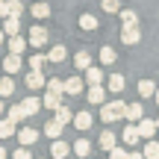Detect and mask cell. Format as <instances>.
I'll return each instance as SVG.
<instances>
[{"label": "cell", "mask_w": 159, "mask_h": 159, "mask_svg": "<svg viewBox=\"0 0 159 159\" xmlns=\"http://www.w3.org/2000/svg\"><path fill=\"white\" fill-rule=\"evenodd\" d=\"M100 148L106 150V153H109L112 148H118V142H115V133H112V130H103V133H100Z\"/></svg>", "instance_id": "cell-17"}, {"label": "cell", "mask_w": 159, "mask_h": 159, "mask_svg": "<svg viewBox=\"0 0 159 159\" xmlns=\"http://www.w3.org/2000/svg\"><path fill=\"white\" fill-rule=\"evenodd\" d=\"M71 153H77L80 159L91 156V142H89V139H77V142L71 144Z\"/></svg>", "instance_id": "cell-9"}, {"label": "cell", "mask_w": 159, "mask_h": 159, "mask_svg": "<svg viewBox=\"0 0 159 159\" xmlns=\"http://www.w3.org/2000/svg\"><path fill=\"white\" fill-rule=\"evenodd\" d=\"M153 91H156L153 80H142L139 83V97H153Z\"/></svg>", "instance_id": "cell-26"}, {"label": "cell", "mask_w": 159, "mask_h": 159, "mask_svg": "<svg viewBox=\"0 0 159 159\" xmlns=\"http://www.w3.org/2000/svg\"><path fill=\"white\" fill-rule=\"evenodd\" d=\"M15 130H18V127L12 124L9 118H6V121H0V139H9V136H15Z\"/></svg>", "instance_id": "cell-33"}, {"label": "cell", "mask_w": 159, "mask_h": 159, "mask_svg": "<svg viewBox=\"0 0 159 159\" xmlns=\"http://www.w3.org/2000/svg\"><path fill=\"white\" fill-rule=\"evenodd\" d=\"M30 15L39 18V21H41V18H50V6H47V3H33V6H30Z\"/></svg>", "instance_id": "cell-22"}, {"label": "cell", "mask_w": 159, "mask_h": 159, "mask_svg": "<svg viewBox=\"0 0 159 159\" xmlns=\"http://www.w3.org/2000/svg\"><path fill=\"white\" fill-rule=\"evenodd\" d=\"M142 156H144V159H156V156H159V142H156V139H150V142L144 144Z\"/></svg>", "instance_id": "cell-25"}, {"label": "cell", "mask_w": 159, "mask_h": 159, "mask_svg": "<svg viewBox=\"0 0 159 159\" xmlns=\"http://www.w3.org/2000/svg\"><path fill=\"white\" fill-rule=\"evenodd\" d=\"M115 59H118V56H115V50H112L109 44H103V47H100V62H103V65H115Z\"/></svg>", "instance_id": "cell-30"}, {"label": "cell", "mask_w": 159, "mask_h": 159, "mask_svg": "<svg viewBox=\"0 0 159 159\" xmlns=\"http://www.w3.org/2000/svg\"><path fill=\"white\" fill-rule=\"evenodd\" d=\"M139 39H142L139 24H133V27H124V30H121V41H124V44H139Z\"/></svg>", "instance_id": "cell-6"}, {"label": "cell", "mask_w": 159, "mask_h": 159, "mask_svg": "<svg viewBox=\"0 0 159 159\" xmlns=\"http://www.w3.org/2000/svg\"><path fill=\"white\" fill-rule=\"evenodd\" d=\"M103 12H109V15H118V12H121V3H118V0H103Z\"/></svg>", "instance_id": "cell-36"}, {"label": "cell", "mask_w": 159, "mask_h": 159, "mask_svg": "<svg viewBox=\"0 0 159 159\" xmlns=\"http://www.w3.org/2000/svg\"><path fill=\"white\" fill-rule=\"evenodd\" d=\"M3 71H6V74H18V71H21V56H15V53H9V56H6L3 59Z\"/></svg>", "instance_id": "cell-12"}, {"label": "cell", "mask_w": 159, "mask_h": 159, "mask_svg": "<svg viewBox=\"0 0 159 159\" xmlns=\"http://www.w3.org/2000/svg\"><path fill=\"white\" fill-rule=\"evenodd\" d=\"M6 6H9V18H21V12H24L21 0H6Z\"/></svg>", "instance_id": "cell-35"}, {"label": "cell", "mask_w": 159, "mask_h": 159, "mask_svg": "<svg viewBox=\"0 0 159 159\" xmlns=\"http://www.w3.org/2000/svg\"><path fill=\"white\" fill-rule=\"evenodd\" d=\"M44 89H47V91H53V94H65V91H62V80H47Z\"/></svg>", "instance_id": "cell-38"}, {"label": "cell", "mask_w": 159, "mask_h": 159, "mask_svg": "<svg viewBox=\"0 0 159 159\" xmlns=\"http://www.w3.org/2000/svg\"><path fill=\"white\" fill-rule=\"evenodd\" d=\"M24 83H27V89L30 91H39V89H44V74H41V71H30L27 77H24Z\"/></svg>", "instance_id": "cell-4"}, {"label": "cell", "mask_w": 159, "mask_h": 159, "mask_svg": "<svg viewBox=\"0 0 159 159\" xmlns=\"http://www.w3.org/2000/svg\"><path fill=\"white\" fill-rule=\"evenodd\" d=\"M156 159H159V156H156Z\"/></svg>", "instance_id": "cell-48"}, {"label": "cell", "mask_w": 159, "mask_h": 159, "mask_svg": "<svg viewBox=\"0 0 159 159\" xmlns=\"http://www.w3.org/2000/svg\"><path fill=\"white\" fill-rule=\"evenodd\" d=\"M44 62H47L44 53H35V56L30 59V71H41V68H44Z\"/></svg>", "instance_id": "cell-34"}, {"label": "cell", "mask_w": 159, "mask_h": 159, "mask_svg": "<svg viewBox=\"0 0 159 159\" xmlns=\"http://www.w3.org/2000/svg\"><path fill=\"white\" fill-rule=\"evenodd\" d=\"M118 15H121V21H124V27L139 24V15H136V12H130V9H127V12H118Z\"/></svg>", "instance_id": "cell-37"}, {"label": "cell", "mask_w": 159, "mask_h": 159, "mask_svg": "<svg viewBox=\"0 0 159 159\" xmlns=\"http://www.w3.org/2000/svg\"><path fill=\"white\" fill-rule=\"evenodd\" d=\"M0 18H9V6H6V0H0Z\"/></svg>", "instance_id": "cell-41"}, {"label": "cell", "mask_w": 159, "mask_h": 159, "mask_svg": "<svg viewBox=\"0 0 159 159\" xmlns=\"http://www.w3.org/2000/svg\"><path fill=\"white\" fill-rule=\"evenodd\" d=\"M74 65H77L80 71H85V68H91V56H89V53H85V50H80L77 56H74Z\"/></svg>", "instance_id": "cell-31"}, {"label": "cell", "mask_w": 159, "mask_h": 159, "mask_svg": "<svg viewBox=\"0 0 159 159\" xmlns=\"http://www.w3.org/2000/svg\"><path fill=\"white\" fill-rule=\"evenodd\" d=\"M44 136L56 142V139L62 136V124H56V121H47V124H44Z\"/></svg>", "instance_id": "cell-23"}, {"label": "cell", "mask_w": 159, "mask_h": 159, "mask_svg": "<svg viewBox=\"0 0 159 159\" xmlns=\"http://www.w3.org/2000/svg\"><path fill=\"white\" fill-rule=\"evenodd\" d=\"M124 118H130V124H139V121L144 118V109H142V103H127V112H124Z\"/></svg>", "instance_id": "cell-10"}, {"label": "cell", "mask_w": 159, "mask_h": 159, "mask_svg": "<svg viewBox=\"0 0 159 159\" xmlns=\"http://www.w3.org/2000/svg\"><path fill=\"white\" fill-rule=\"evenodd\" d=\"M24 50H27V39H21V35H12V39H9V53L21 56Z\"/></svg>", "instance_id": "cell-15"}, {"label": "cell", "mask_w": 159, "mask_h": 159, "mask_svg": "<svg viewBox=\"0 0 159 159\" xmlns=\"http://www.w3.org/2000/svg\"><path fill=\"white\" fill-rule=\"evenodd\" d=\"M18 142H21V148L35 144L39 142V130H35V127H21V130H18Z\"/></svg>", "instance_id": "cell-2"}, {"label": "cell", "mask_w": 159, "mask_h": 159, "mask_svg": "<svg viewBox=\"0 0 159 159\" xmlns=\"http://www.w3.org/2000/svg\"><path fill=\"white\" fill-rule=\"evenodd\" d=\"M89 103L103 106V103H106V89H103V85H89Z\"/></svg>", "instance_id": "cell-8"}, {"label": "cell", "mask_w": 159, "mask_h": 159, "mask_svg": "<svg viewBox=\"0 0 159 159\" xmlns=\"http://www.w3.org/2000/svg\"><path fill=\"white\" fill-rule=\"evenodd\" d=\"M21 33V18H3V35H18Z\"/></svg>", "instance_id": "cell-14"}, {"label": "cell", "mask_w": 159, "mask_h": 159, "mask_svg": "<svg viewBox=\"0 0 159 159\" xmlns=\"http://www.w3.org/2000/svg\"><path fill=\"white\" fill-rule=\"evenodd\" d=\"M124 112H127V103H124V100H109V103H103L100 118L106 121V124H112V121L124 118Z\"/></svg>", "instance_id": "cell-1"}, {"label": "cell", "mask_w": 159, "mask_h": 159, "mask_svg": "<svg viewBox=\"0 0 159 159\" xmlns=\"http://www.w3.org/2000/svg\"><path fill=\"white\" fill-rule=\"evenodd\" d=\"M21 109L27 112V118H30V115H35L41 109V100H39V97H27V100H21Z\"/></svg>", "instance_id": "cell-18"}, {"label": "cell", "mask_w": 159, "mask_h": 159, "mask_svg": "<svg viewBox=\"0 0 159 159\" xmlns=\"http://www.w3.org/2000/svg\"><path fill=\"white\" fill-rule=\"evenodd\" d=\"M33 159H35V156H33Z\"/></svg>", "instance_id": "cell-49"}, {"label": "cell", "mask_w": 159, "mask_h": 159, "mask_svg": "<svg viewBox=\"0 0 159 159\" xmlns=\"http://www.w3.org/2000/svg\"><path fill=\"white\" fill-rule=\"evenodd\" d=\"M109 159H127V150L124 148H112L109 150Z\"/></svg>", "instance_id": "cell-39"}, {"label": "cell", "mask_w": 159, "mask_h": 159, "mask_svg": "<svg viewBox=\"0 0 159 159\" xmlns=\"http://www.w3.org/2000/svg\"><path fill=\"white\" fill-rule=\"evenodd\" d=\"M41 106H44V109H53V112H56V109L62 106V94H53V91H47V94H44V100H41Z\"/></svg>", "instance_id": "cell-16"}, {"label": "cell", "mask_w": 159, "mask_h": 159, "mask_svg": "<svg viewBox=\"0 0 159 159\" xmlns=\"http://www.w3.org/2000/svg\"><path fill=\"white\" fill-rule=\"evenodd\" d=\"M6 156H9V150H6V148H0V159H6Z\"/></svg>", "instance_id": "cell-43"}, {"label": "cell", "mask_w": 159, "mask_h": 159, "mask_svg": "<svg viewBox=\"0 0 159 159\" xmlns=\"http://www.w3.org/2000/svg\"><path fill=\"white\" fill-rule=\"evenodd\" d=\"M127 159H144V156L139 153V150H133V153H127Z\"/></svg>", "instance_id": "cell-42"}, {"label": "cell", "mask_w": 159, "mask_h": 159, "mask_svg": "<svg viewBox=\"0 0 159 159\" xmlns=\"http://www.w3.org/2000/svg\"><path fill=\"white\" fill-rule=\"evenodd\" d=\"M71 118H74V115H71V109H68V106H65V103H62V106L56 109V118H53V121H56V124H62V127H65V124H68Z\"/></svg>", "instance_id": "cell-29"}, {"label": "cell", "mask_w": 159, "mask_h": 159, "mask_svg": "<svg viewBox=\"0 0 159 159\" xmlns=\"http://www.w3.org/2000/svg\"><path fill=\"white\" fill-rule=\"evenodd\" d=\"M71 121H74L77 130H89V127H91V112H77Z\"/></svg>", "instance_id": "cell-21"}, {"label": "cell", "mask_w": 159, "mask_h": 159, "mask_svg": "<svg viewBox=\"0 0 159 159\" xmlns=\"http://www.w3.org/2000/svg\"><path fill=\"white\" fill-rule=\"evenodd\" d=\"M12 91H15V80H12L9 74H6V77H0V97H9Z\"/></svg>", "instance_id": "cell-24"}, {"label": "cell", "mask_w": 159, "mask_h": 159, "mask_svg": "<svg viewBox=\"0 0 159 159\" xmlns=\"http://www.w3.org/2000/svg\"><path fill=\"white\" fill-rule=\"evenodd\" d=\"M6 112V103H3V97H0V115H3Z\"/></svg>", "instance_id": "cell-44"}, {"label": "cell", "mask_w": 159, "mask_h": 159, "mask_svg": "<svg viewBox=\"0 0 159 159\" xmlns=\"http://www.w3.org/2000/svg\"><path fill=\"white\" fill-rule=\"evenodd\" d=\"M44 41H47V30L35 24V27L30 30V39H27V44H33V47H44Z\"/></svg>", "instance_id": "cell-3"}, {"label": "cell", "mask_w": 159, "mask_h": 159, "mask_svg": "<svg viewBox=\"0 0 159 159\" xmlns=\"http://www.w3.org/2000/svg\"><path fill=\"white\" fill-rule=\"evenodd\" d=\"M156 127H159V118H156Z\"/></svg>", "instance_id": "cell-47"}, {"label": "cell", "mask_w": 159, "mask_h": 159, "mask_svg": "<svg viewBox=\"0 0 159 159\" xmlns=\"http://www.w3.org/2000/svg\"><path fill=\"white\" fill-rule=\"evenodd\" d=\"M65 56H68V50H65V44H56L50 53H47V59L50 62H65Z\"/></svg>", "instance_id": "cell-28"}, {"label": "cell", "mask_w": 159, "mask_h": 159, "mask_svg": "<svg viewBox=\"0 0 159 159\" xmlns=\"http://www.w3.org/2000/svg\"><path fill=\"white\" fill-rule=\"evenodd\" d=\"M153 97H156V103H159V89H156V91H153Z\"/></svg>", "instance_id": "cell-45"}, {"label": "cell", "mask_w": 159, "mask_h": 159, "mask_svg": "<svg viewBox=\"0 0 159 159\" xmlns=\"http://www.w3.org/2000/svg\"><path fill=\"white\" fill-rule=\"evenodd\" d=\"M106 85H109V91H112V94H121L127 83H124V77H121V74H112V77L106 80Z\"/></svg>", "instance_id": "cell-20"}, {"label": "cell", "mask_w": 159, "mask_h": 159, "mask_svg": "<svg viewBox=\"0 0 159 159\" xmlns=\"http://www.w3.org/2000/svg\"><path fill=\"white\" fill-rule=\"evenodd\" d=\"M50 153H53V159H68V153H71V144L65 142V139H56V142L50 144Z\"/></svg>", "instance_id": "cell-7"}, {"label": "cell", "mask_w": 159, "mask_h": 159, "mask_svg": "<svg viewBox=\"0 0 159 159\" xmlns=\"http://www.w3.org/2000/svg\"><path fill=\"white\" fill-rule=\"evenodd\" d=\"M121 139H124V144H139V127L136 124H130V127H124V130H121Z\"/></svg>", "instance_id": "cell-13"}, {"label": "cell", "mask_w": 159, "mask_h": 159, "mask_svg": "<svg viewBox=\"0 0 159 159\" xmlns=\"http://www.w3.org/2000/svg\"><path fill=\"white\" fill-rule=\"evenodd\" d=\"M12 159H33V153H30L27 148H18L15 153H12Z\"/></svg>", "instance_id": "cell-40"}, {"label": "cell", "mask_w": 159, "mask_h": 159, "mask_svg": "<svg viewBox=\"0 0 159 159\" xmlns=\"http://www.w3.org/2000/svg\"><path fill=\"white\" fill-rule=\"evenodd\" d=\"M80 27H83V30H89V33H94V30H97V18L85 12V15H80Z\"/></svg>", "instance_id": "cell-27"}, {"label": "cell", "mask_w": 159, "mask_h": 159, "mask_svg": "<svg viewBox=\"0 0 159 159\" xmlns=\"http://www.w3.org/2000/svg\"><path fill=\"white\" fill-rule=\"evenodd\" d=\"M3 39H6V35H3V30H0V44H3Z\"/></svg>", "instance_id": "cell-46"}, {"label": "cell", "mask_w": 159, "mask_h": 159, "mask_svg": "<svg viewBox=\"0 0 159 159\" xmlns=\"http://www.w3.org/2000/svg\"><path fill=\"white\" fill-rule=\"evenodd\" d=\"M62 91H65V94H80V91H83V80H80V77L62 80Z\"/></svg>", "instance_id": "cell-11"}, {"label": "cell", "mask_w": 159, "mask_h": 159, "mask_svg": "<svg viewBox=\"0 0 159 159\" xmlns=\"http://www.w3.org/2000/svg\"><path fill=\"white\" fill-rule=\"evenodd\" d=\"M85 83H89V85H100V83H103V71L94 68V65L85 68Z\"/></svg>", "instance_id": "cell-19"}, {"label": "cell", "mask_w": 159, "mask_h": 159, "mask_svg": "<svg viewBox=\"0 0 159 159\" xmlns=\"http://www.w3.org/2000/svg\"><path fill=\"white\" fill-rule=\"evenodd\" d=\"M136 127H139V136H142V139H148V142L156 136V130H159V127H156V121H150V118H142Z\"/></svg>", "instance_id": "cell-5"}, {"label": "cell", "mask_w": 159, "mask_h": 159, "mask_svg": "<svg viewBox=\"0 0 159 159\" xmlns=\"http://www.w3.org/2000/svg\"><path fill=\"white\" fill-rule=\"evenodd\" d=\"M24 118H27V112H24V109H21V103H18V106H12V109H9V121H12V124H15V127L21 124Z\"/></svg>", "instance_id": "cell-32"}]
</instances>
